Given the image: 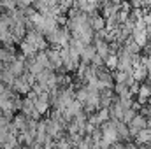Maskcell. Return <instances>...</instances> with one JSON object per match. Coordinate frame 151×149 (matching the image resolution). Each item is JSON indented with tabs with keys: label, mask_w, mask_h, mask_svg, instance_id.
<instances>
[{
	"label": "cell",
	"mask_w": 151,
	"mask_h": 149,
	"mask_svg": "<svg viewBox=\"0 0 151 149\" xmlns=\"http://www.w3.org/2000/svg\"><path fill=\"white\" fill-rule=\"evenodd\" d=\"M90 25H91V28L93 30H104V25H106V21H104V16H99V14H93L91 18H90Z\"/></svg>",
	"instance_id": "6da1fadb"
},
{
	"label": "cell",
	"mask_w": 151,
	"mask_h": 149,
	"mask_svg": "<svg viewBox=\"0 0 151 149\" xmlns=\"http://www.w3.org/2000/svg\"><path fill=\"white\" fill-rule=\"evenodd\" d=\"M113 2H119V0H113Z\"/></svg>",
	"instance_id": "7a4b0ae2"
}]
</instances>
